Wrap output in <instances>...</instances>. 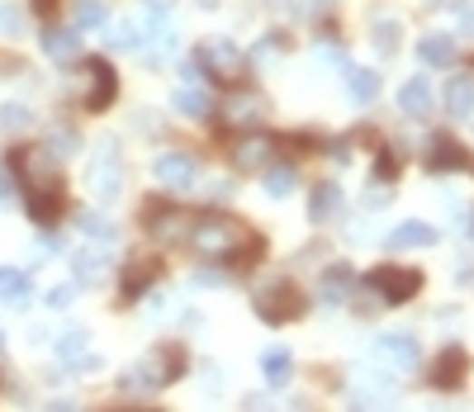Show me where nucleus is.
<instances>
[{
  "label": "nucleus",
  "mask_w": 474,
  "mask_h": 412,
  "mask_svg": "<svg viewBox=\"0 0 474 412\" xmlns=\"http://www.w3.org/2000/svg\"><path fill=\"white\" fill-rule=\"evenodd\" d=\"M190 252L204 261H233V265H252L261 256V237L247 228V223L228 218V214H199L185 228Z\"/></svg>",
  "instance_id": "obj_1"
},
{
  "label": "nucleus",
  "mask_w": 474,
  "mask_h": 412,
  "mask_svg": "<svg viewBox=\"0 0 474 412\" xmlns=\"http://www.w3.org/2000/svg\"><path fill=\"white\" fill-rule=\"evenodd\" d=\"M190 62H195V72H199L204 81H214V86L237 91L242 81H247V57H242L237 43H228V38H204Z\"/></svg>",
  "instance_id": "obj_2"
},
{
  "label": "nucleus",
  "mask_w": 474,
  "mask_h": 412,
  "mask_svg": "<svg viewBox=\"0 0 474 412\" xmlns=\"http://www.w3.org/2000/svg\"><path fill=\"white\" fill-rule=\"evenodd\" d=\"M185 375V351L180 346H157L152 356H142L129 375H123V394H152V388H167Z\"/></svg>",
  "instance_id": "obj_3"
},
{
  "label": "nucleus",
  "mask_w": 474,
  "mask_h": 412,
  "mask_svg": "<svg viewBox=\"0 0 474 412\" xmlns=\"http://www.w3.org/2000/svg\"><path fill=\"white\" fill-rule=\"evenodd\" d=\"M252 303H256V318H261V322H295V318H304L308 294L299 290L290 275H271V280L256 284Z\"/></svg>",
  "instance_id": "obj_4"
},
{
  "label": "nucleus",
  "mask_w": 474,
  "mask_h": 412,
  "mask_svg": "<svg viewBox=\"0 0 474 412\" xmlns=\"http://www.w3.org/2000/svg\"><path fill=\"white\" fill-rule=\"evenodd\" d=\"M86 185L100 204H114L123 195V161H119V142L114 138H100L95 142V157L86 167Z\"/></svg>",
  "instance_id": "obj_5"
},
{
  "label": "nucleus",
  "mask_w": 474,
  "mask_h": 412,
  "mask_svg": "<svg viewBox=\"0 0 474 412\" xmlns=\"http://www.w3.org/2000/svg\"><path fill=\"white\" fill-rule=\"evenodd\" d=\"M370 290L380 294V303H413L422 294V271H413V265H394V261H384L370 271Z\"/></svg>",
  "instance_id": "obj_6"
},
{
  "label": "nucleus",
  "mask_w": 474,
  "mask_h": 412,
  "mask_svg": "<svg viewBox=\"0 0 474 412\" xmlns=\"http://www.w3.org/2000/svg\"><path fill=\"white\" fill-rule=\"evenodd\" d=\"M114 95H119V76L105 57H86L81 62V105H86L91 114L100 110H110L114 105Z\"/></svg>",
  "instance_id": "obj_7"
},
{
  "label": "nucleus",
  "mask_w": 474,
  "mask_h": 412,
  "mask_svg": "<svg viewBox=\"0 0 474 412\" xmlns=\"http://www.w3.org/2000/svg\"><path fill=\"white\" fill-rule=\"evenodd\" d=\"M10 167H15L19 180H24V195H34V190H62L57 157H53L48 148H19Z\"/></svg>",
  "instance_id": "obj_8"
},
{
  "label": "nucleus",
  "mask_w": 474,
  "mask_h": 412,
  "mask_svg": "<svg viewBox=\"0 0 474 412\" xmlns=\"http://www.w3.org/2000/svg\"><path fill=\"white\" fill-rule=\"evenodd\" d=\"M375 360L384 369H394V375H413L422 365V346L408 332H389V337H375Z\"/></svg>",
  "instance_id": "obj_9"
},
{
  "label": "nucleus",
  "mask_w": 474,
  "mask_h": 412,
  "mask_svg": "<svg viewBox=\"0 0 474 412\" xmlns=\"http://www.w3.org/2000/svg\"><path fill=\"white\" fill-rule=\"evenodd\" d=\"M465 375H469V356H465V346H441L437 351V360L427 365V384L431 388H441V394H450V388H460L465 384Z\"/></svg>",
  "instance_id": "obj_10"
},
{
  "label": "nucleus",
  "mask_w": 474,
  "mask_h": 412,
  "mask_svg": "<svg viewBox=\"0 0 474 412\" xmlns=\"http://www.w3.org/2000/svg\"><path fill=\"white\" fill-rule=\"evenodd\" d=\"M346 403L352 407H384V403H394V384H389V375H375V369H352Z\"/></svg>",
  "instance_id": "obj_11"
},
{
  "label": "nucleus",
  "mask_w": 474,
  "mask_h": 412,
  "mask_svg": "<svg viewBox=\"0 0 474 412\" xmlns=\"http://www.w3.org/2000/svg\"><path fill=\"white\" fill-rule=\"evenodd\" d=\"M276 161V138L271 133H247L233 142V171H261V167H271Z\"/></svg>",
  "instance_id": "obj_12"
},
{
  "label": "nucleus",
  "mask_w": 474,
  "mask_h": 412,
  "mask_svg": "<svg viewBox=\"0 0 474 412\" xmlns=\"http://www.w3.org/2000/svg\"><path fill=\"white\" fill-rule=\"evenodd\" d=\"M427 171H437V176H446V171H474V157L460 148L456 138H446V133H437L427 142Z\"/></svg>",
  "instance_id": "obj_13"
},
{
  "label": "nucleus",
  "mask_w": 474,
  "mask_h": 412,
  "mask_svg": "<svg viewBox=\"0 0 474 412\" xmlns=\"http://www.w3.org/2000/svg\"><path fill=\"white\" fill-rule=\"evenodd\" d=\"M152 176H157L161 185H171V190H190L195 176H199V161H195L190 152H161V157L152 161Z\"/></svg>",
  "instance_id": "obj_14"
},
{
  "label": "nucleus",
  "mask_w": 474,
  "mask_h": 412,
  "mask_svg": "<svg viewBox=\"0 0 474 412\" xmlns=\"http://www.w3.org/2000/svg\"><path fill=\"white\" fill-rule=\"evenodd\" d=\"M72 271H76V284H100L110 275V242H91L72 256Z\"/></svg>",
  "instance_id": "obj_15"
},
{
  "label": "nucleus",
  "mask_w": 474,
  "mask_h": 412,
  "mask_svg": "<svg viewBox=\"0 0 474 412\" xmlns=\"http://www.w3.org/2000/svg\"><path fill=\"white\" fill-rule=\"evenodd\" d=\"M142 223H148V233L171 242V237H185V228H190V214L185 209H171V204H152L148 214H142Z\"/></svg>",
  "instance_id": "obj_16"
},
{
  "label": "nucleus",
  "mask_w": 474,
  "mask_h": 412,
  "mask_svg": "<svg viewBox=\"0 0 474 412\" xmlns=\"http://www.w3.org/2000/svg\"><path fill=\"white\" fill-rule=\"evenodd\" d=\"M266 114H271V105H266V95H256V91H242L223 105V119L237 123V129H252V123H261Z\"/></svg>",
  "instance_id": "obj_17"
},
{
  "label": "nucleus",
  "mask_w": 474,
  "mask_h": 412,
  "mask_svg": "<svg viewBox=\"0 0 474 412\" xmlns=\"http://www.w3.org/2000/svg\"><path fill=\"white\" fill-rule=\"evenodd\" d=\"M352 290H356V271L346 261H337V265H327V271H323L318 299L323 303H346V299H352Z\"/></svg>",
  "instance_id": "obj_18"
},
{
  "label": "nucleus",
  "mask_w": 474,
  "mask_h": 412,
  "mask_svg": "<svg viewBox=\"0 0 474 412\" xmlns=\"http://www.w3.org/2000/svg\"><path fill=\"white\" fill-rule=\"evenodd\" d=\"M441 233L437 228H431V223H422V218H408V223H399V228L394 233H389V252H413V246H431V242H437Z\"/></svg>",
  "instance_id": "obj_19"
},
{
  "label": "nucleus",
  "mask_w": 474,
  "mask_h": 412,
  "mask_svg": "<svg viewBox=\"0 0 474 412\" xmlns=\"http://www.w3.org/2000/svg\"><path fill=\"white\" fill-rule=\"evenodd\" d=\"M418 57H422V67H456V38H450V34H427L422 38V43H418Z\"/></svg>",
  "instance_id": "obj_20"
},
{
  "label": "nucleus",
  "mask_w": 474,
  "mask_h": 412,
  "mask_svg": "<svg viewBox=\"0 0 474 412\" xmlns=\"http://www.w3.org/2000/svg\"><path fill=\"white\" fill-rule=\"evenodd\" d=\"M342 214V190L333 180L314 185V195H308V223H333Z\"/></svg>",
  "instance_id": "obj_21"
},
{
  "label": "nucleus",
  "mask_w": 474,
  "mask_h": 412,
  "mask_svg": "<svg viewBox=\"0 0 474 412\" xmlns=\"http://www.w3.org/2000/svg\"><path fill=\"white\" fill-rule=\"evenodd\" d=\"M44 53L53 62H62V67L81 62V38H76V29H44Z\"/></svg>",
  "instance_id": "obj_22"
},
{
  "label": "nucleus",
  "mask_w": 474,
  "mask_h": 412,
  "mask_svg": "<svg viewBox=\"0 0 474 412\" xmlns=\"http://www.w3.org/2000/svg\"><path fill=\"white\" fill-rule=\"evenodd\" d=\"M346 95H352L356 105H375V100H380V72L346 67Z\"/></svg>",
  "instance_id": "obj_23"
},
{
  "label": "nucleus",
  "mask_w": 474,
  "mask_h": 412,
  "mask_svg": "<svg viewBox=\"0 0 474 412\" xmlns=\"http://www.w3.org/2000/svg\"><path fill=\"white\" fill-rule=\"evenodd\" d=\"M399 110L408 119H427L431 114V86L418 76V81H403V91H399Z\"/></svg>",
  "instance_id": "obj_24"
},
{
  "label": "nucleus",
  "mask_w": 474,
  "mask_h": 412,
  "mask_svg": "<svg viewBox=\"0 0 474 412\" xmlns=\"http://www.w3.org/2000/svg\"><path fill=\"white\" fill-rule=\"evenodd\" d=\"M446 114L450 119H469L474 114V76L446 81Z\"/></svg>",
  "instance_id": "obj_25"
},
{
  "label": "nucleus",
  "mask_w": 474,
  "mask_h": 412,
  "mask_svg": "<svg viewBox=\"0 0 474 412\" xmlns=\"http://www.w3.org/2000/svg\"><path fill=\"white\" fill-rule=\"evenodd\" d=\"M261 369H266V379H271V388L290 384V375H295V356H290V346H271V351L261 356Z\"/></svg>",
  "instance_id": "obj_26"
},
{
  "label": "nucleus",
  "mask_w": 474,
  "mask_h": 412,
  "mask_svg": "<svg viewBox=\"0 0 474 412\" xmlns=\"http://www.w3.org/2000/svg\"><path fill=\"white\" fill-rule=\"evenodd\" d=\"M171 105L185 114V119H209L214 114V105H209V95H204L199 86H176V95H171Z\"/></svg>",
  "instance_id": "obj_27"
},
{
  "label": "nucleus",
  "mask_w": 474,
  "mask_h": 412,
  "mask_svg": "<svg viewBox=\"0 0 474 412\" xmlns=\"http://www.w3.org/2000/svg\"><path fill=\"white\" fill-rule=\"evenodd\" d=\"M57 356L67 360V365H76V369H95L100 365V356L86 351V332H67V337L57 341Z\"/></svg>",
  "instance_id": "obj_28"
},
{
  "label": "nucleus",
  "mask_w": 474,
  "mask_h": 412,
  "mask_svg": "<svg viewBox=\"0 0 474 412\" xmlns=\"http://www.w3.org/2000/svg\"><path fill=\"white\" fill-rule=\"evenodd\" d=\"M157 271H161V265H157L152 256L133 261V265H129V275H123V299H138V294H142V290H148V284L157 280Z\"/></svg>",
  "instance_id": "obj_29"
},
{
  "label": "nucleus",
  "mask_w": 474,
  "mask_h": 412,
  "mask_svg": "<svg viewBox=\"0 0 474 412\" xmlns=\"http://www.w3.org/2000/svg\"><path fill=\"white\" fill-rule=\"evenodd\" d=\"M295 167H290V161H285V167H261V185H266V195H271V199H285V195H290L295 190Z\"/></svg>",
  "instance_id": "obj_30"
},
{
  "label": "nucleus",
  "mask_w": 474,
  "mask_h": 412,
  "mask_svg": "<svg viewBox=\"0 0 474 412\" xmlns=\"http://www.w3.org/2000/svg\"><path fill=\"white\" fill-rule=\"evenodd\" d=\"M370 38H375V48L384 53V57H394L399 53V38H403V24H399V19H375V24H370Z\"/></svg>",
  "instance_id": "obj_31"
},
{
  "label": "nucleus",
  "mask_w": 474,
  "mask_h": 412,
  "mask_svg": "<svg viewBox=\"0 0 474 412\" xmlns=\"http://www.w3.org/2000/svg\"><path fill=\"white\" fill-rule=\"evenodd\" d=\"M0 299H5V303H24L29 299V275L15 271V265H5V271H0Z\"/></svg>",
  "instance_id": "obj_32"
},
{
  "label": "nucleus",
  "mask_w": 474,
  "mask_h": 412,
  "mask_svg": "<svg viewBox=\"0 0 474 412\" xmlns=\"http://www.w3.org/2000/svg\"><path fill=\"white\" fill-rule=\"evenodd\" d=\"M110 24V10L100 0H81L76 5V29H105Z\"/></svg>",
  "instance_id": "obj_33"
},
{
  "label": "nucleus",
  "mask_w": 474,
  "mask_h": 412,
  "mask_svg": "<svg viewBox=\"0 0 474 412\" xmlns=\"http://www.w3.org/2000/svg\"><path fill=\"white\" fill-rule=\"evenodd\" d=\"M29 110L24 105H0V133H24L29 129Z\"/></svg>",
  "instance_id": "obj_34"
},
{
  "label": "nucleus",
  "mask_w": 474,
  "mask_h": 412,
  "mask_svg": "<svg viewBox=\"0 0 474 412\" xmlns=\"http://www.w3.org/2000/svg\"><path fill=\"white\" fill-rule=\"evenodd\" d=\"M76 223H81V233H86L91 242H110V246H114V228H110V223L100 218V214H81Z\"/></svg>",
  "instance_id": "obj_35"
},
{
  "label": "nucleus",
  "mask_w": 474,
  "mask_h": 412,
  "mask_svg": "<svg viewBox=\"0 0 474 412\" xmlns=\"http://www.w3.org/2000/svg\"><path fill=\"white\" fill-rule=\"evenodd\" d=\"M24 29H29L24 10H19V5H0V34H5V38H19Z\"/></svg>",
  "instance_id": "obj_36"
},
{
  "label": "nucleus",
  "mask_w": 474,
  "mask_h": 412,
  "mask_svg": "<svg viewBox=\"0 0 474 412\" xmlns=\"http://www.w3.org/2000/svg\"><path fill=\"white\" fill-rule=\"evenodd\" d=\"M114 48H123V53H138V48H142V24H133V19H123V24L114 29Z\"/></svg>",
  "instance_id": "obj_37"
},
{
  "label": "nucleus",
  "mask_w": 474,
  "mask_h": 412,
  "mask_svg": "<svg viewBox=\"0 0 474 412\" xmlns=\"http://www.w3.org/2000/svg\"><path fill=\"white\" fill-rule=\"evenodd\" d=\"M389 199H394V195H389L384 190V180H375V185H365V209H384V204Z\"/></svg>",
  "instance_id": "obj_38"
},
{
  "label": "nucleus",
  "mask_w": 474,
  "mask_h": 412,
  "mask_svg": "<svg viewBox=\"0 0 474 412\" xmlns=\"http://www.w3.org/2000/svg\"><path fill=\"white\" fill-rule=\"evenodd\" d=\"M375 176L394 185V176H399V157H394V152H380V167H375Z\"/></svg>",
  "instance_id": "obj_39"
},
{
  "label": "nucleus",
  "mask_w": 474,
  "mask_h": 412,
  "mask_svg": "<svg viewBox=\"0 0 474 412\" xmlns=\"http://www.w3.org/2000/svg\"><path fill=\"white\" fill-rule=\"evenodd\" d=\"M72 299H76V280H72V284H57V290L48 294V303H53V308H67Z\"/></svg>",
  "instance_id": "obj_40"
},
{
  "label": "nucleus",
  "mask_w": 474,
  "mask_h": 412,
  "mask_svg": "<svg viewBox=\"0 0 474 412\" xmlns=\"http://www.w3.org/2000/svg\"><path fill=\"white\" fill-rule=\"evenodd\" d=\"M460 29L474 38V5H460Z\"/></svg>",
  "instance_id": "obj_41"
},
{
  "label": "nucleus",
  "mask_w": 474,
  "mask_h": 412,
  "mask_svg": "<svg viewBox=\"0 0 474 412\" xmlns=\"http://www.w3.org/2000/svg\"><path fill=\"white\" fill-rule=\"evenodd\" d=\"M0 199H10V171H0Z\"/></svg>",
  "instance_id": "obj_42"
},
{
  "label": "nucleus",
  "mask_w": 474,
  "mask_h": 412,
  "mask_svg": "<svg viewBox=\"0 0 474 412\" xmlns=\"http://www.w3.org/2000/svg\"><path fill=\"white\" fill-rule=\"evenodd\" d=\"M271 10H285V14H290V10H295V0H271Z\"/></svg>",
  "instance_id": "obj_43"
},
{
  "label": "nucleus",
  "mask_w": 474,
  "mask_h": 412,
  "mask_svg": "<svg viewBox=\"0 0 474 412\" xmlns=\"http://www.w3.org/2000/svg\"><path fill=\"white\" fill-rule=\"evenodd\" d=\"M199 5H204V10H214V5H218V0H199Z\"/></svg>",
  "instance_id": "obj_44"
},
{
  "label": "nucleus",
  "mask_w": 474,
  "mask_h": 412,
  "mask_svg": "<svg viewBox=\"0 0 474 412\" xmlns=\"http://www.w3.org/2000/svg\"><path fill=\"white\" fill-rule=\"evenodd\" d=\"M0 346H5V337H0Z\"/></svg>",
  "instance_id": "obj_45"
}]
</instances>
